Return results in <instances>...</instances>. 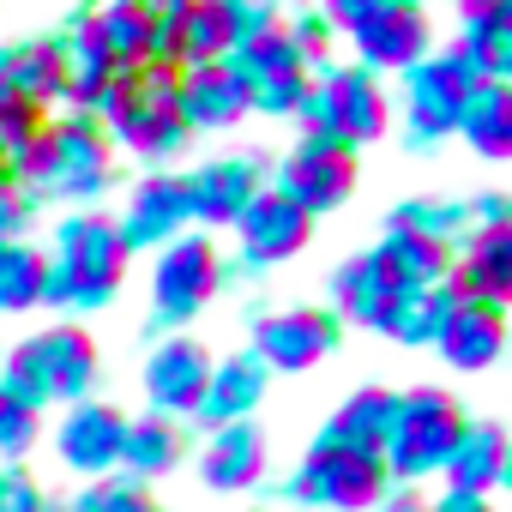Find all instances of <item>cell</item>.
Here are the masks:
<instances>
[{"mask_svg":"<svg viewBox=\"0 0 512 512\" xmlns=\"http://www.w3.org/2000/svg\"><path fill=\"white\" fill-rule=\"evenodd\" d=\"M181 422H169V416H139V422H127V446H121V470L133 476V482H151V476H169L175 464H181Z\"/></svg>","mask_w":512,"mask_h":512,"instance_id":"1f68e13d","label":"cell"},{"mask_svg":"<svg viewBox=\"0 0 512 512\" xmlns=\"http://www.w3.org/2000/svg\"><path fill=\"white\" fill-rule=\"evenodd\" d=\"M506 476H512V434L500 422H470L464 416V428L452 440V458H446V482L464 488V494H494Z\"/></svg>","mask_w":512,"mask_h":512,"instance_id":"83f0119b","label":"cell"},{"mask_svg":"<svg viewBox=\"0 0 512 512\" xmlns=\"http://www.w3.org/2000/svg\"><path fill=\"white\" fill-rule=\"evenodd\" d=\"M386 464L380 458H362V452H344L332 440H314L296 464V476L284 482L290 500L302 506H320V512H368L386 500Z\"/></svg>","mask_w":512,"mask_h":512,"instance_id":"9c48e42d","label":"cell"},{"mask_svg":"<svg viewBox=\"0 0 512 512\" xmlns=\"http://www.w3.org/2000/svg\"><path fill=\"white\" fill-rule=\"evenodd\" d=\"M392 133V91L380 73L356 61H326L314 67L308 103L296 109V139H326L344 151H362Z\"/></svg>","mask_w":512,"mask_h":512,"instance_id":"277c9868","label":"cell"},{"mask_svg":"<svg viewBox=\"0 0 512 512\" xmlns=\"http://www.w3.org/2000/svg\"><path fill=\"white\" fill-rule=\"evenodd\" d=\"M506 344H512L506 308H494V302H470V296H458L446 332L434 338L440 362L458 368V374H482V368H494V362L506 356Z\"/></svg>","mask_w":512,"mask_h":512,"instance_id":"7402d4cb","label":"cell"},{"mask_svg":"<svg viewBox=\"0 0 512 512\" xmlns=\"http://www.w3.org/2000/svg\"><path fill=\"white\" fill-rule=\"evenodd\" d=\"M7 181H13V163H7V157H0V187H7Z\"/></svg>","mask_w":512,"mask_h":512,"instance_id":"681fc988","label":"cell"},{"mask_svg":"<svg viewBox=\"0 0 512 512\" xmlns=\"http://www.w3.org/2000/svg\"><path fill=\"white\" fill-rule=\"evenodd\" d=\"M386 223L416 229V235H428V241H440V247H458V241L470 235V205L452 199V193H410V199H398V205L386 211Z\"/></svg>","mask_w":512,"mask_h":512,"instance_id":"d6a6232c","label":"cell"},{"mask_svg":"<svg viewBox=\"0 0 512 512\" xmlns=\"http://www.w3.org/2000/svg\"><path fill=\"white\" fill-rule=\"evenodd\" d=\"M139 31H145V61L157 67H175L181 61V31H187V13L193 0H127Z\"/></svg>","mask_w":512,"mask_h":512,"instance_id":"8d00e7d4","label":"cell"},{"mask_svg":"<svg viewBox=\"0 0 512 512\" xmlns=\"http://www.w3.org/2000/svg\"><path fill=\"white\" fill-rule=\"evenodd\" d=\"M284 31H290V43L314 61V67H326V61H338V31L326 25V13L314 7V0H290V13H284Z\"/></svg>","mask_w":512,"mask_h":512,"instance_id":"f35d334b","label":"cell"},{"mask_svg":"<svg viewBox=\"0 0 512 512\" xmlns=\"http://www.w3.org/2000/svg\"><path fill=\"white\" fill-rule=\"evenodd\" d=\"M127 422L133 416H121L115 404H97V398H85V404H67V416H61V428H55V452H61V464L67 470H79V476H115L121 470V446H127Z\"/></svg>","mask_w":512,"mask_h":512,"instance_id":"d6986e66","label":"cell"},{"mask_svg":"<svg viewBox=\"0 0 512 512\" xmlns=\"http://www.w3.org/2000/svg\"><path fill=\"white\" fill-rule=\"evenodd\" d=\"M326 296H332V314H338V320H350V326H362V332L392 338V320H398L404 284H398V278L374 260V253H356V260L332 266Z\"/></svg>","mask_w":512,"mask_h":512,"instance_id":"ffe728a7","label":"cell"},{"mask_svg":"<svg viewBox=\"0 0 512 512\" xmlns=\"http://www.w3.org/2000/svg\"><path fill=\"white\" fill-rule=\"evenodd\" d=\"M380 512H428V506H422V500H416V494H392V500H386V506H380Z\"/></svg>","mask_w":512,"mask_h":512,"instance_id":"c3c4849f","label":"cell"},{"mask_svg":"<svg viewBox=\"0 0 512 512\" xmlns=\"http://www.w3.org/2000/svg\"><path fill=\"white\" fill-rule=\"evenodd\" d=\"M43 121H49V109H37L31 97H19V91L0 85V157H7L13 169H19V157L31 151V139L43 133Z\"/></svg>","mask_w":512,"mask_h":512,"instance_id":"74e56055","label":"cell"},{"mask_svg":"<svg viewBox=\"0 0 512 512\" xmlns=\"http://www.w3.org/2000/svg\"><path fill=\"white\" fill-rule=\"evenodd\" d=\"M235 73L247 85V109L266 121H296V109L308 103V85H314V61L290 43L284 25L260 43H247L235 55Z\"/></svg>","mask_w":512,"mask_h":512,"instance_id":"8fae6325","label":"cell"},{"mask_svg":"<svg viewBox=\"0 0 512 512\" xmlns=\"http://www.w3.org/2000/svg\"><path fill=\"white\" fill-rule=\"evenodd\" d=\"M470 79H500L512 85V25H452V43H446Z\"/></svg>","mask_w":512,"mask_h":512,"instance_id":"e575fe53","label":"cell"},{"mask_svg":"<svg viewBox=\"0 0 512 512\" xmlns=\"http://www.w3.org/2000/svg\"><path fill=\"white\" fill-rule=\"evenodd\" d=\"M344 338V320L332 308H272L253 320V356H260L272 374H308L320 368Z\"/></svg>","mask_w":512,"mask_h":512,"instance_id":"5bb4252c","label":"cell"},{"mask_svg":"<svg viewBox=\"0 0 512 512\" xmlns=\"http://www.w3.org/2000/svg\"><path fill=\"white\" fill-rule=\"evenodd\" d=\"M121 241L127 253H157L169 241H181L193 229V205H187V175L175 169H145L133 187H127V205H121Z\"/></svg>","mask_w":512,"mask_h":512,"instance_id":"9a60e30c","label":"cell"},{"mask_svg":"<svg viewBox=\"0 0 512 512\" xmlns=\"http://www.w3.org/2000/svg\"><path fill=\"white\" fill-rule=\"evenodd\" d=\"M308 241H314V217L302 205H290L278 187H266L235 217V266L247 278H260L272 266H290L296 253H308Z\"/></svg>","mask_w":512,"mask_h":512,"instance_id":"4fadbf2b","label":"cell"},{"mask_svg":"<svg viewBox=\"0 0 512 512\" xmlns=\"http://www.w3.org/2000/svg\"><path fill=\"white\" fill-rule=\"evenodd\" d=\"M97 374H103V350L73 320L19 338L13 356H7V368H0V380H7L25 404H37V410H49V404H61V410L85 404L91 386H97Z\"/></svg>","mask_w":512,"mask_h":512,"instance_id":"5b68a950","label":"cell"},{"mask_svg":"<svg viewBox=\"0 0 512 512\" xmlns=\"http://www.w3.org/2000/svg\"><path fill=\"white\" fill-rule=\"evenodd\" d=\"M0 85L55 115L61 109V31H31V37L0 43Z\"/></svg>","mask_w":512,"mask_h":512,"instance_id":"d4e9b609","label":"cell"},{"mask_svg":"<svg viewBox=\"0 0 512 512\" xmlns=\"http://www.w3.org/2000/svg\"><path fill=\"white\" fill-rule=\"evenodd\" d=\"M43 217V205L19 187V181H7L0 187V241H31V223Z\"/></svg>","mask_w":512,"mask_h":512,"instance_id":"7bdbcfd3","label":"cell"},{"mask_svg":"<svg viewBox=\"0 0 512 512\" xmlns=\"http://www.w3.org/2000/svg\"><path fill=\"white\" fill-rule=\"evenodd\" d=\"M452 290L470 296V302L512 308V223L470 229L452 247Z\"/></svg>","mask_w":512,"mask_h":512,"instance_id":"44dd1931","label":"cell"},{"mask_svg":"<svg viewBox=\"0 0 512 512\" xmlns=\"http://www.w3.org/2000/svg\"><path fill=\"white\" fill-rule=\"evenodd\" d=\"M458 428H464V404L452 392H440V386L398 392V416H392V440H386V476H398V482L440 476Z\"/></svg>","mask_w":512,"mask_h":512,"instance_id":"ba28073f","label":"cell"},{"mask_svg":"<svg viewBox=\"0 0 512 512\" xmlns=\"http://www.w3.org/2000/svg\"><path fill=\"white\" fill-rule=\"evenodd\" d=\"M470 73L452 49H434L428 61H416L398 79V145L404 151H440L446 139H458V115L470 97Z\"/></svg>","mask_w":512,"mask_h":512,"instance_id":"52a82bcc","label":"cell"},{"mask_svg":"<svg viewBox=\"0 0 512 512\" xmlns=\"http://www.w3.org/2000/svg\"><path fill=\"white\" fill-rule=\"evenodd\" d=\"M272 187L266 157L253 151H229V157H205L199 169H187V205L199 229H235V217Z\"/></svg>","mask_w":512,"mask_h":512,"instance_id":"2e32d148","label":"cell"},{"mask_svg":"<svg viewBox=\"0 0 512 512\" xmlns=\"http://www.w3.org/2000/svg\"><path fill=\"white\" fill-rule=\"evenodd\" d=\"M392 416H398V392H392V386H362V392H350V398L326 416V428H320L314 440H332V446H344V452H362V458H380V464H386Z\"/></svg>","mask_w":512,"mask_h":512,"instance_id":"484cf974","label":"cell"},{"mask_svg":"<svg viewBox=\"0 0 512 512\" xmlns=\"http://www.w3.org/2000/svg\"><path fill=\"white\" fill-rule=\"evenodd\" d=\"M85 19H91V0L67 7V19L55 25L61 31V109H73V115H97L103 97L115 91V79L127 73L103 55V43L85 31Z\"/></svg>","mask_w":512,"mask_h":512,"instance_id":"ac0fdd59","label":"cell"},{"mask_svg":"<svg viewBox=\"0 0 512 512\" xmlns=\"http://www.w3.org/2000/svg\"><path fill=\"white\" fill-rule=\"evenodd\" d=\"M133 253L121 241V223L97 205L61 211L55 241L43 247V308L55 314H103L127 284Z\"/></svg>","mask_w":512,"mask_h":512,"instance_id":"6da1fadb","label":"cell"},{"mask_svg":"<svg viewBox=\"0 0 512 512\" xmlns=\"http://www.w3.org/2000/svg\"><path fill=\"white\" fill-rule=\"evenodd\" d=\"M199 476L205 488L217 494H247L266 482V434L253 422H229V428H211L205 452H199Z\"/></svg>","mask_w":512,"mask_h":512,"instance_id":"4316f807","label":"cell"},{"mask_svg":"<svg viewBox=\"0 0 512 512\" xmlns=\"http://www.w3.org/2000/svg\"><path fill=\"white\" fill-rule=\"evenodd\" d=\"M470 205V229H488V223H512V193L506 187H482L464 199Z\"/></svg>","mask_w":512,"mask_h":512,"instance_id":"ee69618b","label":"cell"},{"mask_svg":"<svg viewBox=\"0 0 512 512\" xmlns=\"http://www.w3.org/2000/svg\"><path fill=\"white\" fill-rule=\"evenodd\" d=\"M37 428H43V410L37 404H25L7 380H0V458H25L31 446H37Z\"/></svg>","mask_w":512,"mask_h":512,"instance_id":"ab89813d","label":"cell"},{"mask_svg":"<svg viewBox=\"0 0 512 512\" xmlns=\"http://www.w3.org/2000/svg\"><path fill=\"white\" fill-rule=\"evenodd\" d=\"M458 139L482 163H512V85L476 79L464 97V115H458Z\"/></svg>","mask_w":512,"mask_h":512,"instance_id":"f1b7e54d","label":"cell"},{"mask_svg":"<svg viewBox=\"0 0 512 512\" xmlns=\"http://www.w3.org/2000/svg\"><path fill=\"white\" fill-rule=\"evenodd\" d=\"M428 512H494V506H488V494H464V488H446V494H440Z\"/></svg>","mask_w":512,"mask_h":512,"instance_id":"7dc6e473","label":"cell"},{"mask_svg":"<svg viewBox=\"0 0 512 512\" xmlns=\"http://www.w3.org/2000/svg\"><path fill=\"white\" fill-rule=\"evenodd\" d=\"M0 512H67V506L49 500V494L31 482V470L7 464V470H0Z\"/></svg>","mask_w":512,"mask_h":512,"instance_id":"b9f144b4","label":"cell"},{"mask_svg":"<svg viewBox=\"0 0 512 512\" xmlns=\"http://www.w3.org/2000/svg\"><path fill=\"white\" fill-rule=\"evenodd\" d=\"M235 55V31H229V0H193L187 31H181V61L175 67H211Z\"/></svg>","mask_w":512,"mask_h":512,"instance_id":"d590c367","label":"cell"},{"mask_svg":"<svg viewBox=\"0 0 512 512\" xmlns=\"http://www.w3.org/2000/svg\"><path fill=\"white\" fill-rule=\"evenodd\" d=\"M43 308V247L37 241H0V320Z\"/></svg>","mask_w":512,"mask_h":512,"instance_id":"836d02e7","label":"cell"},{"mask_svg":"<svg viewBox=\"0 0 512 512\" xmlns=\"http://www.w3.org/2000/svg\"><path fill=\"white\" fill-rule=\"evenodd\" d=\"M139 386H145L151 416H169V422L193 416L199 398H205V386H211V350L199 338H187V332H169V338L151 344Z\"/></svg>","mask_w":512,"mask_h":512,"instance_id":"e0dca14e","label":"cell"},{"mask_svg":"<svg viewBox=\"0 0 512 512\" xmlns=\"http://www.w3.org/2000/svg\"><path fill=\"white\" fill-rule=\"evenodd\" d=\"M97 121H103L115 157H133L145 169H169L193 145L187 115H181V67H157V61L127 67L115 79V91L103 97Z\"/></svg>","mask_w":512,"mask_h":512,"instance_id":"3957f363","label":"cell"},{"mask_svg":"<svg viewBox=\"0 0 512 512\" xmlns=\"http://www.w3.org/2000/svg\"><path fill=\"white\" fill-rule=\"evenodd\" d=\"M356 175H362V169H356V151L326 145V139H296V145L278 157L272 187L320 223V217H332V211H344V205L356 199Z\"/></svg>","mask_w":512,"mask_h":512,"instance_id":"7c38bea8","label":"cell"},{"mask_svg":"<svg viewBox=\"0 0 512 512\" xmlns=\"http://www.w3.org/2000/svg\"><path fill=\"white\" fill-rule=\"evenodd\" d=\"M452 308H458V290H452V278H440V284H422V290H404V302H398V320H392V344H404V350H434V338L446 332Z\"/></svg>","mask_w":512,"mask_h":512,"instance_id":"4dcf8cb0","label":"cell"},{"mask_svg":"<svg viewBox=\"0 0 512 512\" xmlns=\"http://www.w3.org/2000/svg\"><path fill=\"white\" fill-rule=\"evenodd\" d=\"M67 512H157V500H151L145 482H133V476H97Z\"/></svg>","mask_w":512,"mask_h":512,"instance_id":"60d3db41","label":"cell"},{"mask_svg":"<svg viewBox=\"0 0 512 512\" xmlns=\"http://www.w3.org/2000/svg\"><path fill=\"white\" fill-rule=\"evenodd\" d=\"M416 7H440V0H416Z\"/></svg>","mask_w":512,"mask_h":512,"instance_id":"f907efd6","label":"cell"},{"mask_svg":"<svg viewBox=\"0 0 512 512\" xmlns=\"http://www.w3.org/2000/svg\"><path fill=\"white\" fill-rule=\"evenodd\" d=\"M314 7H320V13H326V25H332V31L344 37V31H350L356 19H368V13L380 7V0H314Z\"/></svg>","mask_w":512,"mask_h":512,"instance_id":"bcb514c9","label":"cell"},{"mask_svg":"<svg viewBox=\"0 0 512 512\" xmlns=\"http://www.w3.org/2000/svg\"><path fill=\"white\" fill-rule=\"evenodd\" d=\"M229 284V260L205 229H187L181 241L151 253V326L181 332L187 320H199Z\"/></svg>","mask_w":512,"mask_h":512,"instance_id":"8992f818","label":"cell"},{"mask_svg":"<svg viewBox=\"0 0 512 512\" xmlns=\"http://www.w3.org/2000/svg\"><path fill=\"white\" fill-rule=\"evenodd\" d=\"M452 25H512V0H446Z\"/></svg>","mask_w":512,"mask_h":512,"instance_id":"f6af8a7d","label":"cell"},{"mask_svg":"<svg viewBox=\"0 0 512 512\" xmlns=\"http://www.w3.org/2000/svg\"><path fill=\"white\" fill-rule=\"evenodd\" d=\"M506 482H512V476H506Z\"/></svg>","mask_w":512,"mask_h":512,"instance_id":"816d5d0a","label":"cell"},{"mask_svg":"<svg viewBox=\"0 0 512 512\" xmlns=\"http://www.w3.org/2000/svg\"><path fill=\"white\" fill-rule=\"evenodd\" d=\"M368 253H374V260H380L404 290H422V284L452 278V247H440V241H428V235H416V229H398V223H386Z\"/></svg>","mask_w":512,"mask_h":512,"instance_id":"f546056e","label":"cell"},{"mask_svg":"<svg viewBox=\"0 0 512 512\" xmlns=\"http://www.w3.org/2000/svg\"><path fill=\"white\" fill-rule=\"evenodd\" d=\"M121 175V157L103 133L97 115H73V109H55L43 121V133L31 139V151L19 157L13 181L37 199V205H61V211H85L97 205Z\"/></svg>","mask_w":512,"mask_h":512,"instance_id":"7a4b0ae2","label":"cell"},{"mask_svg":"<svg viewBox=\"0 0 512 512\" xmlns=\"http://www.w3.org/2000/svg\"><path fill=\"white\" fill-rule=\"evenodd\" d=\"M350 43V61L380 73V79H404L416 61H428L440 49V31H434V7H416V0H380L368 19H356L344 31Z\"/></svg>","mask_w":512,"mask_h":512,"instance_id":"30bf717a","label":"cell"},{"mask_svg":"<svg viewBox=\"0 0 512 512\" xmlns=\"http://www.w3.org/2000/svg\"><path fill=\"white\" fill-rule=\"evenodd\" d=\"M181 115H187V133H229L241 127L253 109H247V85L235 73V61H211V67H181Z\"/></svg>","mask_w":512,"mask_h":512,"instance_id":"603a6c76","label":"cell"},{"mask_svg":"<svg viewBox=\"0 0 512 512\" xmlns=\"http://www.w3.org/2000/svg\"><path fill=\"white\" fill-rule=\"evenodd\" d=\"M266 386H272V368L253 356V350H235L223 362H211V386L193 410L199 428H229V422H253V410L266 404Z\"/></svg>","mask_w":512,"mask_h":512,"instance_id":"cb8c5ba5","label":"cell"}]
</instances>
